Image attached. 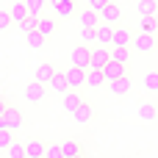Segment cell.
I'll return each mask as SVG.
<instances>
[{
    "mask_svg": "<svg viewBox=\"0 0 158 158\" xmlns=\"http://www.w3.org/2000/svg\"><path fill=\"white\" fill-rule=\"evenodd\" d=\"M100 22H108V25H119V22H122V8H119L114 0H108V3H106V8L100 11Z\"/></svg>",
    "mask_w": 158,
    "mask_h": 158,
    "instance_id": "1",
    "label": "cell"
},
{
    "mask_svg": "<svg viewBox=\"0 0 158 158\" xmlns=\"http://www.w3.org/2000/svg\"><path fill=\"white\" fill-rule=\"evenodd\" d=\"M89 64H92V47H89V44H78V47H72V67H83V69H89Z\"/></svg>",
    "mask_w": 158,
    "mask_h": 158,
    "instance_id": "2",
    "label": "cell"
},
{
    "mask_svg": "<svg viewBox=\"0 0 158 158\" xmlns=\"http://www.w3.org/2000/svg\"><path fill=\"white\" fill-rule=\"evenodd\" d=\"M64 75H67V83H69V89H81V86H86V69L83 67H67L64 69Z\"/></svg>",
    "mask_w": 158,
    "mask_h": 158,
    "instance_id": "3",
    "label": "cell"
},
{
    "mask_svg": "<svg viewBox=\"0 0 158 158\" xmlns=\"http://www.w3.org/2000/svg\"><path fill=\"white\" fill-rule=\"evenodd\" d=\"M108 61H111V50H108L106 44H94V47H92V64H89V67L103 69Z\"/></svg>",
    "mask_w": 158,
    "mask_h": 158,
    "instance_id": "4",
    "label": "cell"
},
{
    "mask_svg": "<svg viewBox=\"0 0 158 158\" xmlns=\"http://www.w3.org/2000/svg\"><path fill=\"white\" fill-rule=\"evenodd\" d=\"M3 125H6L8 131H19V128H22V111H19L17 106H8L6 114H3Z\"/></svg>",
    "mask_w": 158,
    "mask_h": 158,
    "instance_id": "5",
    "label": "cell"
},
{
    "mask_svg": "<svg viewBox=\"0 0 158 158\" xmlns=\"http://www.w3.org/2000/svg\"><path fill=\"white\" fill-rule=\"evenodd\" d=\"M103 75H106V83H114L117 78L128 75V67H125V64H119V61H108V64L103 67Z\"/></svg>",
    "mask_w": 158,
    "mask_h": 158,
    "instance_id": "6",
    "label": "cell"
},
{
    "mask_svg": "<svg viewBox=\"0 0 158 158\" xmlns=\"http://www.w3.org/2000/svg\"><path fill=\"white\" fill-rule=\"evenodd\" d=\"M156 44H158V42H156V36H153V33H136V36H133V42H131V47H136L139 53H150Z\"/></svg>",
    "mask_w": 158,
    "mask_h": 158,
    "instance_id": "7",
    "label": "cell"
},
{
    "mask_svg": "<svg viewBox=\"0 0 158 158\" xmlns=\"http://www.w3.org/2000/svg\"><path fill=\"white\" fill-rule=\"evenodd\" d=\"M47 153V144L42 139H28L25 142V158H44Z\"/></svg>",
    "mask_w": 158,
    "mask_h": 158,
    "instance_id": "8",
    "label": "cell"
},
{
    "mask_svg": "<svg viewBox=\"0 0 158 158\" xmlns=\"http://www.w3.org/2000/svg\"><path fill=\"white\" fill-rule=\"evenodd\" d=\"M78 22H81V28H97V25H100V14L86 6V8L78 11Z\"/></svg>",
    "mask_w": 158,
    "mask_h": 158,
    "instance_id": "9",
    "label": "cell"
},
{
    "mask_svg": "<svg viewBox=\"0 0 158 158\" xmlns=\"http://www.w3.org/2000/svg\"><path fill=\"white\" fill-rule=\"evenodd\" d=\"M133 42V31L125 28V25H114V44H122V47H131ZM111 44V47H114Z\"/></svg>",
    "mask_w": 158,
    "mask_h": 158,
    "instance_id": "10",
    "label": "cell"
},
{
    "mask_svg": "<svg viewBox=\"0 0 158 158\" xmlns=\"http://www.w3.org/2000/svg\"><path fill=\"white\" fill-rule=\"evenodd\" d=\"M44 92H47V86L39 83V81H33V83H28L25 97H28V103H42V100H44Z\"/></svg>",
    "mask_w": 158,
    "mask_h": 158,
    "instance_id": "11",
    "label": "cell"
},
{
    "mask_svg": "<svg viewBox=\"0 0 158 158\" xmlns=\"http://www.w3.org/2000/svg\"><path fill=\"white\" fill-rule=\"evenodd\" d=\"M92 117H94V108H92L86 100L78 106V111H72V119H75L78 125H89V122H92Z\"/></svg>",
    "mask_w": 158,
    "mask_h": 158,
    "instance_id": "12",
    "label": "cell"
},
{
    "mask_svg": "<svg viewBox=\"0 0 158 158\" xmlns=\"http://www.w3.org/2000/svg\"><path fill=\"white\" fill-rule=\"evenodd\" d=\"M53 11H56V17H72V14H78V6H75V0H53Z\"/></svg>",
    "mask_w": 158,
    "mask_h": 158,
    "instance_id": "13",
    "label": "cell"
},
{
    "mask_svg": "<svg viewBox=\"0 0 158 158\" xmlns=\"http://www.w3.org/2000/svg\"><path fill=\"white\" fill-rule=\"evenodd\" d=\"M97 44H114V25H108V22H100L97 25Z\"/></svg>",
    "mask_w": 158,
    "mask_h": 158,
    "instance_id": "14",
    "label": "cell"
},
{
    "mask_svg": "<svg viewBox=\"0 0 158 158\" xmlns=\"http://www.w3.org/2000/svg\"><path fill=\"white\" fill-rule=\"evenodd\" d=\"M53 75H56V67H53L50 61H44V64H39V67H36V81H39V83H44V86H50V81H53Z\"/></svg>",
    "mask_w": 158,
    "mask_h": 158,
    "instance_id": "15",
    "label": "cell"
},
{
    "mask_svg": "<svg viewBox=\"0 0 158 158\" xmlns=\"http://www.w3.org/2000/svg\"><path fill=\"white\" fill-rule=\"evenodd\" d=\"M61 97H64V100H61V106H64V111H69V114H72V111H78V106L83 103V97H81L75 89H69V92H67V94H61Z\"/></svg>",
    "mask_w": 158,
    "mask_h": 158,
    "instance_id": "16",
    "label": "cell"
},
{
    "mask_svg": "<svg viewBox=\"0 0 158 158\" xmlns=\"http://www.w3.org/2000/svg\"><path fill=\"white\" fill-rule=\"evenodd\" d=\"M56 28H58V22L53 19V17H39V22H36V31L47 39V36H53L56 33Z\"/></svg>",
    "mask_w": 158,
    "mask_h": 158,
    "instance_id": "17",
    "label": "cell"
},
{
    "mask_svg": "<svg viewBox=\"0 0 158 158\" xmlns=\"http://www.w3.org/2000/svg\"><path fill=\"white\" fill-rule=\"evenodd\" d=\"M106 83V75H103V69H94V67H89L86 69V86L89 89H100Z\"/></svg>",
    "mask_w": 158,
    "mask_h": 158,
    "instance_id": "18",
    "label": "cell"
},
{
    "mask_svg": "<svg viewBox=\"0 0 158 158\" xmlns=\"http://www.w3.org/2000/svg\"><path fill=\"white\" fill-rule=\"evenodd\" d=\"M61 153H64V158H75V156H83V147H81V142L67 139V142H61Z\"/></svg>",
    "mask_w": 158,
    "mask_h": 158,
    "instance_id": "19",
    "label": "cell"
},
{
    "mask_svg": "<svg viewBox=\"0 0 158 158\" xmlns=\"http://www.w3.org/2000/svg\"><path fill=\"white\" fill-rule=\"evenodd\" d=\"M8 11H11V19H14L17 25H19V22H22L25 17H31V11H28V6H25V0H17V3H14V6H11Z\"/></svg>",
    "mask_w": 158,
    "mask_h": 158,
    "instance_id": "20",
    "label": "cell"
},
{
    "mask_svg": "<svg viewBox=\"0 0 158 158\" xmlns=\"http://www.w3.org/2000/svg\"><path fill=\"white\" fill-rule=\"evenodd\" d=\"M50 89H53L56 94H67V92H69L67 75H64V72H56V75H53V81H50Z\"/></svg>",
    "mask_w": 158,
    "mask_h": 158,
    "instance_id": "21",
    "label": "cell"
},
{
    "mask_svg": "<svg viewBox=\"0 0 158 158\" xmlns=\"http://www.w3.org/2000/svg\"><path fill=\"white\" fill-rule=\"evenodd\" d=\"M108 86H111V92H114L117 97H125V94L131 92V78H128V75H122V78H117V81H114V83H108Z\"/></svg>",
    "mask_w": 158,
    "mask_h": 158,
    "instance_id": "22",
    "label": "cell"
},
{
    "mask_svg": "<svg viewBox=\"0 0 158 158\" xmlns=\"http://www.w3.org/2000/svg\"><path fill=\"white\" fill-rule=\"evenodd\" d=\"M111 61H119V64H128V61H131V47H122V44H114V47H111Z\"/></svg>",
    "mask_w": 158,
    "mask_h": 158,
    "instance_id": "23",
    "label": "cell"
},
{
    "mask_svg": "<svg viewBox=\"0 0 158 158\" xmlns=\"http://www.w3.org/2000/svg\"><path fill=\"white\" fill-rule=\"evenodd\" d=\"M139 117H142L144 122H153L158 117V106L156 103H142V106H139Z\"/></svg>",
    "mask_w": 158,
    "mask_h": 158,
    "instance_id": "24",
    "label": "cell"
},
{
    "mask_svg": "<svg viewBox=\"0 0 158 158\" xmlns=\"http://www.w3.org/2000/svg\"><path fill=\"white\" fill-rule=\"evenodd\" d=\"M158 11V0H139V14L142 17H153Z\"/></svg>",
    "mask_w": 158,
    "mask_h": 158,
    "instance_id": "25",
    "label": "cell"
},
{
    "mask_svg": "<svg viewBox=\"0 0 158 158\" xmlns=\"http://www.w3.org/2000/svg\"><path fill=\"white\" fill-rule=\"evenodd\" d=\"M81 42L83 44H97V28H81Z\"/></svg>",
    "mask_w": 158,
    "mask_h": 158,
    "instance_id": "26",
    "label": "cell"
},
{
    "mask_svg": "<svg viewBox=\"0 0 158 158\" xmlns=\"http://www.w3.org/2000/svg\"><path fill=\"white\" fill-rule=\"evenodd\" d=\"M36 22H39V17H33V14H31V17H25V19L19 22V31L28 36V33H33V31H36Z\"/></svg>",
    "mask_w": 158,
    "mask_h": 158,
    "instance_id": "27",
    "label": "cell"
},
{
    "mask_svg": "<svg viewBox=\"0 0 158 158\" xmlns=\"http://www.w3.org/2000/svg\"><path fill=\"white\" fill-rule=\"evenodd\" d=\"M158 25L153 17H142V22H139V33H156Z\"/></svg>",
    "mask_w": 158,
    "mask_h": 158,
    "instance_id": "28",
    "label": "cell"
},
{
    "mask_svg": "<svg viewBox=\"0 0 158 158\" xmlns=\"http://www.w3.org/2000/svg\"><path fill=\"white\" fill-rule=\"evenodd\" d=\"M28 44H31V50H39V47H44V36H42L39 31L28 33Z\"/></svg>",
    "mask_w": 158,
    "mask_h": 158,
    "instance_id": "29",
    "label": "cell"
},
{
    "mask_svg": "<svg viewBox=\"0 0 158 158\" xmlns=\"http://www.w3.org/2000/svg\"><path fill=\"white\" fill-rule=\"evenodd\" d=\"M144 89L147 92H158V72H147L144 75Z\"/></svg>",
    "mask_w": 158,
    "mask_h": 158,
    "instance_id": "30",
    "label": "cell"
},
{
    "mask_svg": "<svg viewBox=\"0 0 158 158\" xmlns=\"http://www.w3.org/2000/svg\"><path fill=\"white\" fill-rule=\"evenodd\" d=\"M14 131H8V128H3L0 131V150H8L11 147V142H14V136H11Z\"/></svg>",
    "mask_w": 158,
    "mask_h": 158,
    "instance_id": "31",
    "label": "cell"
},
{
    "mask_svg": "<svg viewBox=\"0 0 158 158\" xmlns=\"http://www.w3.org/2000/svg\"><path fill=\"white\" fill-rule=\"evenodd\" d=\"M8 158H25V144L11 142V147H8Z\"/></svg>",
    "mask_w": 158,
    "mask_h": 158,
    "instance_id": "32",
    "label": "cell"
},
{
    "mask_svg": "<svg viewBox=\"0 0 158 158\" xmlns=\"http://www.w3.org/2000/svg\"><path fill=\"white\" fill-rule=\"evenodd\" d=\"M25 6H28V11H31L33 17H39L42 8H44V0H25Z\"/></svg>",
    "mask_w": 158,
    "mask_h": 158,
    "instance_id": "33",
    "label": "cell"
},
{
    "mask_svg": "<svg viewBox=\"0 0 158 158\" xmlns=\"http://www.w3.org/2000/svg\"><path fill=\"white\" fill-rule=\"evenodd\" d=\"M14 19H11V11H6V8H0V31H8V25H11Z\"/></svg>",
    "mask_w": 158,
    "mask_h": 158,
    "instance_id": "34",
    "label": "cell"
},
{
    "mask_svg": "<svg viewBox=\"0 0 158 158\" xmlns=\"http://www.w3.org/2000/svg\"><path fill=\"white\" fill-rule=\"evenodd\" d=\"M44 158H64L61 144H50V147H47V153H44Z\"/></svg>",
    "mask_w": 158,
    "mask_h": 158,
    "instance_id": "35",
    "label": "cell"
},
{
    "mask_svg": "<svg viewBox=\"0 0 158 158\" xmlns=\"http://www.w3.org/2000/svg\"><path fill=\"white\" fill-rule=\"evenodd\" d=\"M106 3H108V0H86V6H89L92 11H97V14L106 8Z\"/></svg>",
    "mask_w": 158,
    "mask_h": 158,
    "instance_id": "36",
    "label": "cell"
},
{
    "mask_svg": "<svg viewBox=\"0 0 158 158\" xmlns=\"http://www.w3.org/2000/svg\"><path fill=\"white\" fill-rule=\"evenodd\" d=\"M6 108H8V106H6V100H3V97H0V117H3V114H6Z\"/></svg>",
    "mask_w": 158,
    "mask_h": 158,
    "instance_id": "37",
    "label": "cell"
},
{
    "mask_svg": "<svg viewBox=\"0 0 158 158\" xmlns=\"http://www.w3.org/2000/svg\"><path fill=\"white\" fill-rule=\"evenodd\" d=\"M153 19H156V25H158V11H156V14H153Z\"/></svg>",
    "mask_w": 158,
    "mask_h": 158,
    "instance_id": "38",
    "label": "cell"
},
{
    "mask_svg": "<svg viewBox=\"0 0 158 158\" xmlns=\"http://www.w3.org/2000/svg\"><path fill=\"white\" fill-rule=\"evenodd\" d=\"M75 158H83V156H75Z\"/></svg>",
    "mask_w": 158,
    "mask_h": 158,
    "instance_id": "39",
    "label": "cell"
}]
</instances>
